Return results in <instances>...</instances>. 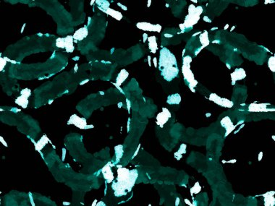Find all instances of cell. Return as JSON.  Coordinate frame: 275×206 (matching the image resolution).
I'll return each mask as SVG.
<instances>
[{
    "label": "cell",
    "instance_id": "cell-1",
    "mask_svg": "<svg viewBox=\"0 0 275 206\" xmlns=\"http://www.w3.org/2000/svg\"><path fill=\"white\" fill-rule=\"evenodd\" d=\"M138 176V174L135 169L130 171L128 169L120 166V168L117 169V179L113 182L111 185V187L115 191V196H123L130 192L134 186Z\"/></svg>",
    "mask_w": 275,
    "mask_h": 206
},
{
    "label": "cell",
    "instance_id": "cell-2",
    "mask_svg": "<svg viewBox=\"0 0 275 206\" xmlns=\"http://www.w3.org/2000/svg\"><path fill=\"white\" fill-rule=\"evenodd\" d=\"M159 69L163 78L167 81L172 80L179 73L175 55L167 48H163L160 51Z\"/></svg>",
    "mask_w": 275,
    "mask_h": 206
},
{
    "label": "cell",
    "instance_id": "cell-3",
    "mask_svg": "<svg viewBox=\"0 0 275 206\" xmlns=\"http://www.w3.org/2000/svg\"><path fill=\"white\" fill-rule=\"evenodd\" d=\"M189 15L186 17V21L184 23V30L189 28H192L195 23H197L198 20H199L200 15L202 13L203 8L201 7H195V5H191L189 7Z\"/></svg>",
    "mask_w": 275,
    "mask_h": 206
},
{
    "label": "cell",
    "instance_id": "cell-4",
    "mask_svg": "<svg viewBox=\"0 0 275 206\" xmlns=\"http://www.w3.org/2000/svg\"><path fill=\"white\" fill-rule=\"evenodd\" d=\"M182 72H183V76L186 83H188L189 87H195L197 84V82L195 80L193 74L190 70V64H183L182 67Z\"/></svg>",
    "mask_w": 275,
    "mask_h": 206
},
{
    "label": "cell",
    "instance_id": "cell-5",
    "mask_svg": "<svg viewBox=\"0 0 275 206\" xmlns=\"http://www.w3.org/2000/svg\"><path fill=\"white\" fill-rule=\"evenodd\" d=\"M68 124H74L75 126H76L77 127L80 129H86L88 127L86 120L83 119V118H81L78 117V116L76 114L71 116V117H70V119L68 122Z\"/></svg>",
    "mask_w": 275,
    "mask_h": 206
},
{
    "label": "cell",
    "instance_id": "cell-6",
    "mask_svg": "<svg viewBox=\"0 0 275 206\" xmlns=\"http://www.w3.org/2000/svg\"><path fill=\"white\" fill-rule=\"evenodd\" d=\"M170 117V113L169 111L166 109H163L162 112L159 113L156 117V120H157V124H159L161 127H162L163 125L166 123L167 120L169 119V118Z\"/></svg>",
    "mask_w": 275,
    "mask_h": 206
},
{
    "label": "cell",
    "instance_id": "cell-7",
    "mask_svg": "<svg viewBox=\"0 0 275 206\" xmlns=\"http://www.w3.org/2000/svg\"><path fill=\"white\" fill-rule=\"evenodd\" d=\"M137 27L140 29L145 30V31H157L159 32L161 31L162 27L159 25H154L149 23H140L137 24Z\"/></svg>",
    "mask_w": 275,
    "mask_h": 206
},
{
    "label": "cell",
    "instance_id": "cell-8",
    "mask_svg": "<svg viewBox=\"0 0 275 206\" xmlns=\"http://www.w3.org/2000/svg\"><path fill=\"white\" fill-rule=\"evenodd\" d=\"M88 33H89V31H88L86 27L81 28L78 29V31H76V33H74L72 37H73V39L75 40L82 41L85 38L87 37Z\"/></svg>",
    "mask_w": 275,
    "mask_h": 206
},
{
    "label": "cell",
    "instance_id": "cell-9",
    "mask_svg": "<svg viewBox=\"0 0 275 206\" xmlns=\"http://www.w3.org/2000/svg\"><path fill=\"white\" fill-rule=\"evenodd\" d=\"M102 174L103 176H104V179L107 180V182L110 183L113 181L114 179V176H113V173L112 171L111 170V167L109 166V164H107L104 168L102 169Z\"/></svg>",
    "mask_w": 275,
    "mask_h": 206
},
{
    "label": "cell",
    "instance_id": "cell-10",
    "mask_svg": "<svg viewBox=\"0 0 275 206\" xmlns=\"http://www.w3.org/2000/svg\"><path fill=\"white\" fill-rule=\"evenodd\" d=\"M214 96H215L216 98H214L213 96L211 95V96H210V100L213 101L216 103L217 104H220L222 106L231 107L232 106H233V103L229 101L228 100L224 99V98H221L220 97H218V96H216L215 94H214Z\"/></svg>",
    "mask_w": 275,
    "mask_h": 206
},
{
    "label": "cell",
    "instance_id": "cell-11",
    "mask_svg": "<svg viewBox=\"0 0 275 206\" xmlns=\"http://www.w3.org/2000/svg\"><path fill=\"white\" fill-rule=\"evenodd\" d=\"M64 41H65V47H64V49H66V51L72 52L75 49L73 45V37L71 36H68L66 38H64Z\"/></svg>",
    "mask_w": 275,
    "mask_h": 206
},
{
    "label": "cell",
    "instance_id": "cell-12",
    "mask_svg": "<svg viewBox=\"0 0 275 206\" xmlns=\"http://www.w3.org/2000/svg\"><path fill=\"white\" fill-rule=\"evenodd\" d=\"M245 77H246V72L241 68L236 70L235 72L232 74V79H233V81L241 80V79H243Z\"/></svg>",
    "mask_w": 275,
    "mask_h": 206
},
{
    "label": "cell",
    "instance_id": "cell-13",
    "mask_svg": "<svg viewBox=\"0 0 275 206\" xmlns=\"http://www.w3.org/2000/svg\"><path fill=\"white\" fill-rule=\"evenodd\" d=\"M148 41L149 42V49L151 51L152 53H156V51L157 50L158 46H157V43H156V37L154 36H151V37L148 38Z\"/></svg>",
    "mask_w": 275,
    "mask_h": 206
},
{
    "label": "cell",
    "instance_id": "cell-14",
    "mask_svg": "<svg viewBox=\"0 0 275 206\" xmlns=\"http://www.w3.org/2000/svg\"><path fill=\"white\" fill-rule=\"evenodd\" d=\"M104 10V12H106L107 14H108L109 15L112 17V18L117 19V20H120L122 19V14L120 12L116 11V10H111L110 8H107L106 10Z\"/></svg>",
    "mask_w": 275,
    "mask_h": 206
},
{
    "label": "cell",
    "instance_id": "cell-15",
    "mask_svg": "<svg viewBox=\"0 0 275 206\" xmlns=\"http://www.w3.org/2000/svg\"><path fill=\"white\" fill-rule=\"evenodd\" d=\"M181 101V98L179 94H174L169 96L167 98V103L169 104H179Z\"/></svg>",
    "mask_w": 275,
    "mask_h": 206
},
{
    "label": "cell",
    "instance_id": "cell-16",
    "mask_svg": "<svg viewBox=\"0 0 275 206\" xmlns=\"http://www.w3.org/2000/svg\"><path fill=\"white\" fill-rule=\"evenodd\" d=\"M128 77V72H127L126 70H122V71L120 72V73L118 75L117 78V84L118 85H121Z\"/></svg>",
    "mask_w": 275,
    "mask_h": 206
},
{
    "label": "cell",
    "instance_id": "cell-17",
    "mask_svg": "<svg viewBox=\"0 0 275 206\" xmlns=\"http://www.w3.org/2000/svg\"><path fill=\"white\" fill-rule=\"evenodd\" d=\"M49 139L47 138V137L46 135H44L41 138L40 140L38 141V143L36 144V148L37 151H41L43 148L45 146V145L46 144L47 142H48Z\"/></svg>",
    "mask_w": 275,
    "mask_h": 206
},
{
    "label": "cell",
    "instance_id": "cell-18",
    "mask_svg": "<svg viewBox=\"0 0 275 206\" xmlns=\"http://www.w3.org/2000/svg\"><path fill=\"white\" fill-rule=\"evenodd\" d=\"M15 103L19 106L23 107V108H26L28 104V98L21 95V96L18 97L15 100Z\"/></svg>",
    "mask_w": 275,
    "mask_h": 206
},
{
    "label": "cell",
    "instance_id": "cell-19",
    "mask_svg": "<svg viewBox=\"0 0 275 206\" xmlns=\"http://www.w3.org/2000/svg\"><path fill=\"white\" fill-rule=\"evenodd\" d=\"M200 40H201V44H203V46H206L209 44V37H208V33L206 32H204L203 33H202L200 36Z\"/></svg>",
    "mask_w": 275,
    "mask_h": 206
},
{
    "label": "cell",
    "instance_id": "cell-20",
    "mask_svg": "<svg viewBox=\"0 0 275 206\" xmlns=\"http://www.w3.org/2000/svg\"><path fill=\"white\" fill-rule=\"evenodd\" d=\"M56 46L59 47V48L64 49V47H65V41H64V38H57V41H56Z\"/></svg>",
    "mask_w": 275,
    "mask_h": 206
},
{
    "label": "cell",
    "instance_id": "cell-21",
    "mask_svg": "<svg viewBox=\"0 0 275 206\" xmlns=\"http://www.w3.org/2000/svg\"><path fill=\"white\" fill-rule=\"evenodd\" d=\"M122 153V145H120V149H117V147L115 148V154H116V158H117V160H119L121 158Z\"/></svg>",
    "mask_w": 275,
    "mask_h": 206
},
{
    "label": "cell",
    "instance_id": "cell-22",
    "mask_svg": "<svg viewBox=\"0 0 275 206\" xmlns=\"http://www.w3.org/2000/svg\"><path fill=\"white\" fill-rule=\"evenodd\" d=\"M31 90L30 89L25 88V89H23V91H21V95L25 96V97H26V98H28L29 96H31Z\"/></svg>",
    "mask_w": 275,
    "mask_h": 206
},
{
    "label": "cell",
    "instance_id": "cell-23",
    "mask_svg": "<svg viewBox=\"0 0 275 206\" xmlns=\"http://www.w3.org/2000/svg\"><path fill=\"white\" fill-rule=\"evenodd\" d=\"M118 5L120 6V7H121L122 9H124V10H127V7H124L123 5H121V4H120V3H118Z\"/></svg>",
    "mask_w": 275,
    "mask_h": 206
},
{
    "label": "cell",
    "instance_id": "cell-24",
    "mask_svg": "<svg viewBox=\"0 0 275 206\" xmlns=\"http://www.w3.org/2000/svg\"><path fill=\"white\" fill-rule=\"evenodd\" d=\"M1 141H2V142L3 143H4V145H5V146H7V144H6L5 141V142H4V141H3V138H2V137H1Z\"/></svg>",
    "mask_w": 275,
    "mask_h": 206
},
{
    "label": "cell",
    "instance_id": "cell-25",
    "mask_svg": "<svg viewBox=\"0 0 275 206\" xmlns=\"http://www.w3.org/2000/svg\"><path fill=\"white\" fill-rule=\"evenodd\" d=\"M154 65H155V67L156 66V58H154Z\"/></svg>",
    "mask_w": 275,
    "mask_h": 206
}]
</instances>
